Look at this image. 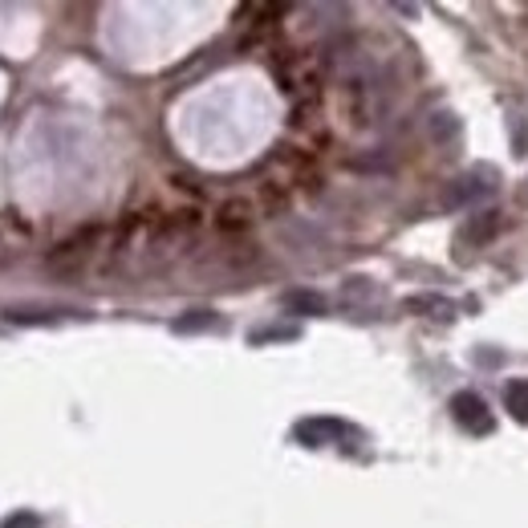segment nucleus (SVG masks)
<instances>
[{"label":"nucleus","instance_id":"obj_2","mask_svg":"<svg viewBox=\"0 0 528 528\" xmlns=\"http://www.w3.org/2000/svg\"><path fill=\"white\" fill-rule=\"evenodd\" d=\"M341 423H333V419H310V423H297V439H310V448H321L325 439H333V435H341Z\"/></svg>","mask_w":528,"mask_h":528},{"label":"nucleus","instance_id":"obj_8","mask_svg":"<svg viewBox=\"0 0 528 528\" xmlns=\"http://www.w3.org/2000/svg\"><path fill=\"white\" fill-rule=\"evenodd\" d=\"M277 341V338H297V329H260V333H252V341Z\"/></svg>","mask_w":528,"mask_h":528},{"label":"nucleus","instance_id":"obj_6","mask_svg":"<svg viewBox=\"0 0 528 528\" xmlns=\"http://www.w3.org/2000/svg\"><path fill=\"white\" fill-rule=\"evenodd\" d=\"M208 325H216V313H208V310H195L191 318L175 321V329H180V333H191V329H208Z\"/></svg>","mask_w":528,"mask_h":528},{"label":"nucleus","instance_id":"obj_3","mask_svg":"<svg viewBox=\"0 0 528 528\" xmlns=\"http://www.w3.org/2000/svg\"><path fill=\"white\" fill-rule=\"evenodd\" d=\"M285 305L289 310H297V313H325V301L318 297V293H285Z\"/></svg>","mask_w":528,"mask_h":528},{"label":"nucleus","instance_id":"obj_5","mask_svg":"<svg viewBox=\"0 0 528 528\" xmlns=\"http://www.w3.org/2000/svg\"><path fill=\"white\" fill-rule=\"evenodd\" d=\"M504 399H509V407L517 410L520 419H528V382H509Z\"/></svg>","mask_w":528,"mask_h":528},{"label":"nucleus","instance_id":"obj_9","mask_svg":"<svg viewBox=\"0 0 528 528\" xmlns=\"http://www.w3.org/2000/svg\"><path fill=\"white\" fill-rule=\"evenodd\" d=\"M4 528H37V517L33 512H17V517L4 520Z\"/></svg>","mask_w":528,"mask_h":528},{"label":"nucleus","instance_id":"obj_7","mask_svg":"<svg viewBox=\"0 0 528 528\" xmlns=\"http://www.w3.org/2000/svg\"><path fill=\"white\" fill-rule=\"evenodd\" d=\"M219 224H224V228H236V224H240V228H244V224H249V208H244V203H228Z\"/></svg>","mask_w":528,"mask_h":528},{"label":"nucleus","instance_id":"obj_4","mask_svg":"<svg viewBox=\"0 0 528 528\" xmlns=\"http://www.w3.org/2000/svg\"><path fill=\"white\" fill-rule=\"evenodd\" d=\"M4 321H12V325H50L53 313H45V310H9L4 313Z\"/></svg>","mask_w":528,"mask_h":528},{"label":"nucleus","instance_id":"obj_1","mask_svg":"<svg viewBox=\"0 0 528 528\" xmlns=\"http://www.w3.org/2000/svg\"><path fill=\"white\" fill-rule=\"evenodd\" d=\"M451 415H455L459 427H468V431H492V415L479 394H455L451 399Z\"/></svg>","mask_w":528,"mask_h":528}]
</instances>
